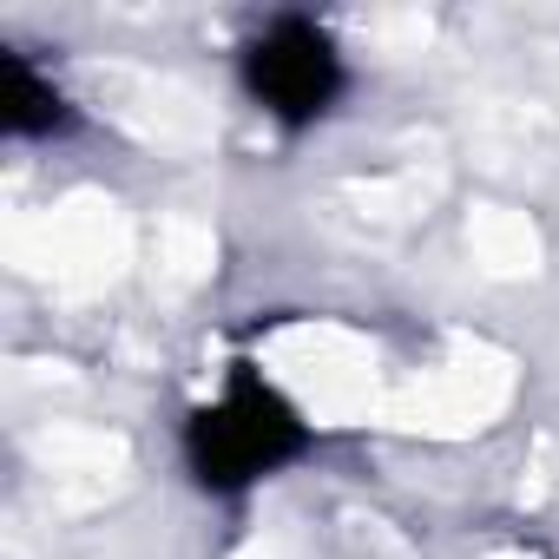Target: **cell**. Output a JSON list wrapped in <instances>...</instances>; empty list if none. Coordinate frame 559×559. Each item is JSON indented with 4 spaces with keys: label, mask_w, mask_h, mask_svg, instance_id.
I'll use <instances>...</instances> for the list:
<instances>
[{
    "label": "cell",
    "mask_w": 559,
    "mask_h": 559,
    "mask_svg": "<svg viewBox=\"0 0 559 559\" xmlns=\"http://www.w3.org/2000/svg\"><path fill=\"white\" fill-rule=\"evenodd\" d=\"M304 448H310L304 415L257 369H237L224 382V395L204 402L185 428V461H191L198 487H211V493H237V487L276 474L284 461H297Z\"/></svg>",
    "instance_id": "cell-1"
},
{
    "label": "cell",
    "mask_w": 559,
    "mask_h": 559,
    "mask_svg": "<svg viewBox=\"0 0 559 559\" xmlns=\"http://www.w3.org/2000/svg\"><path fill=\"white\" fill-rule=\"evenodd\" d=\"M243 86H250V99L270 119L310 126L343 93V53H336V40L317 21H270L243 47Z\"/></svg>",
    "instance_id": "cell-2"
},
{
    "label": "cell",
    "mask_w": 559,
    "mask_h": 559,
    "mask_svg": "<svg viewBox=\"0 0 559 559\" xmlns=\"http://www.w3.org/2000/svg\"><path fill=\"white\" fill-rule=\"evenodd\" d=\"M0 126H8L14 139H47V132L67 126L60 86L27 53H0Z\"/></svg>",
    "instance_id": "cell-3"
}]
</instances>
